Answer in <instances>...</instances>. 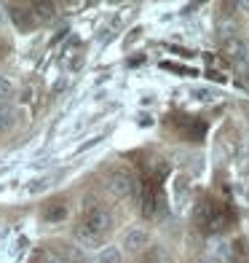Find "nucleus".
I'll return each instance as SVG.
<instances>
[{"instance_id": "obj_1", "label": "nucleus", "mask_w": 249, "mask_h": 263, "mask_svg": "<svg viewBox=\"0 0 249 263\" xmlns=\"http://www.w3.org/2000/svg\"><path fill=\"white\" fill-rule=\"evenodd\" d=\"M80 226H83L86 231L97 234L99 239H105V234L113 229V215H110L108 210H102V207H94V210H89L86 215H83Z\"/></svg>"}, {"instance_id": "obj_2", "label": "nucleus", "mask_w": 249, "mask_h": 263, "mask_svg": "<svg viewBox=\"0 0 249 263\" xmlns=\"http://www.w3.org/2000/svg\"><path fill=\"white\" fill-rule=\"evenodd\" d=\"M137 188V183H134V177L129 175V172H113L110 177H108V194L113 196V199H126L132 191Z\"/></svg>"}, {"instance_id": "obj_3", "label": "nucleus", "mask_w": 249, "mask_h": 263, "mask_svg": "<svg viewBox=\"0 0 249 263\" xmlns=\"http://www.w3.org/2000/svg\"><path fill=\"white\" fill-rule=\"evenodd\" d=\"M209 255L215 263H233L236 260V250L228 239H212L209 242Z\"/></svg>"}, {"instance_id": "obj_4", "label": "nucleus", "mask_w": 249, "mask_h": 263, "mask_svg": "<svg viewBox=\"0 0 249 263\" xmlns=\"http://www.w3.org/2000/svg\"><path fill=\"white\" fill-rule=\"evenodd\" d=\"M148 242H150V236H148L145 229H129V231L123 234L121 247L126 250V253H142V250L148 247Z\"/></svg>"}, {"instance_id": "obj_5", "label": "nucleus", "mask_w": 249, "mask_h": 263, "mask_svg": "<svg viewBox=\"0 0 249 263\" xmlns=\"http://www.w3.org/2000/svg\"><path fill=\"white\" fill-rule=\"evenodd\" d=\"M11 14V22H14V27L19 30V32H32L35 30V25H38V19H35V14L32 11H27V8H19V6H14L8 11Z\"/></svg>"}, {"instance_id": "obj_6", "label": "nucleus", "mask_w": 249, "mask_h": 263, "mask_svg": "<svg viewBox=\"0 0 249 263\" xmlns=\"http://www.w3.org/2000/svg\"><path fill=\"white\" fill-rule=\"evenodd\" d=\"M19 107L11 102H0V132H11L19 124Z\"/></svg>"}, {"instance_id": "obj_7", "label": "nucleus", "mask_w": 249, "mask_h": 263, "mask_svg": "<svg viewBox=\"0 0 249 263\" xmlns=\"http://www.w3.org/2000/svg\"><path fill=\"white\" fill-rule=\"evenodd\" d=\"M73 236H75V242H78V247H83V250H97V247L102 245V239H99L97 234H91V231H86V229H83L80 223L75 226V231H73Z\"/></svg>"}, {"instance_id": "obj_8", "label": "nucleus", "mask_w": 249, "mask_h": 263, "mask_svg": "<svg viewBox=\"0 0 249 263\" xmlns=\"http://www.w3.org/2000/svg\"><path fill=\"white\" fill-rule=\"evenodd\" d=\"M188 194H191V185H188V180L180 175L174 180V204H177V210H185L188 207Z\"/></svg>"}, {"instance_id": "obj_9", "label": "nucleus", "mask_w": 249, "mask_h": 263, "mask_svg": "<svg viewBox=\"0 0 249 263\" xmlns=\"http://www.w3.org/2000/svg\"><path fill=\"white\" fill-rule=\"evenodd\" d=\"M97 263H123V253L118 247L108 245V247H99L97 253Z\"/></svg>"}, {"instance_id": "obj_10", "label": "nucleus", "mask_w": 249, "mask_h": 263, "mask_svg": "<svg viewBox=\"0 0 249 263\" xmlns=\"http://www.w3.org/2000/svg\"><path fill=\"white\" fill-rule=\"evenodd\" d=\"M30 8H32L35 19H40V22H51L56 16V6L54 3H32Z\"/></svg>"}, {"instance_id": "obj_11", "label": "nucleus", "mask_w": 249, "mask_h": 263, "mask_svg": "<svg viewBox=\"0 0 249 263\" xmlns=\"http://www.w3.org/2000/svg\"><path fill=\"white\" fill-rule=\"evenodd\" d=\"M65 215H67V207L62 204V201H54V207H49L43 212V220L56 223V220H65Z\"/></svg>"}, {"instance_id": "obj_12", "label": "nucleus", "mask_w": 249, "mask_h": 263, "mask_svg": "<svg viewBox=\"0 0 249 263\" xmlns=\"http://www.w3.org/2000/svg\"><path fill=\"white\" fill-rule=\"evenodd\" d=\"M14 94H16L14 81L6 78V76H0V102H11V100H14Z\"/></svg>"}, {"instance_id": "obj_13", "label": "nucleus", "mask_w": 249, "mask_h": 263, "mask_svg": "<svg viewBox=\"0 0 249 263\" xmlns=\"http://www.w3.org/2000/svg\"><path fill=\"white\" fill-rule=\"evenodd\" d=\"M49 185H51V177H38V180H32L30 185H25V194L35 196V194H40V191H46Z\"/></svg>"}, {"instance_id": "obj_14", "label": "nucleus", "mask_w": 249, "mask_h": 263, "mask_svg": "<svg viewBox=\"0 0 249 263\" xmlns=\"http://www.w3.org/2000/svg\"><path fill=\"white\" fill-rule=\"evenodd\" d=\"M40 263H67V260L59 253V247H46L43 255H40Z\"/></svg>"}, {"instance_id": "obj_15", "label": "nucleus", "mask_w": 249, "mask_h": 263, "mask_svg": "<svg viewBox=\"0 0 249 263\" xmlns=\"http://www.w3.org/2000/svg\"><path fill=\"white\" fill-rule=\"evenodd\" d=\"M193 97L201 100V102H212V100H217L220 94L212 91V89H204V86H196V89H193Z\"/></svg>"}, {"instance_id": "obj_16", "label": "nucleus", "mask_w": 249, "mask_h": 263, "mask_svg": "<svg viewBox=\"0 0 249 263\" xmlns=\"http://www.w3.org/2000/svg\"><path fill=\"white\" fill-rule=\"evenodd\" d=\"M99 140H102V137H91L89 142H83V145H80L75 153H83V151H89V148H94V145H99Z\"/></svg>"}, {"instance_id": "obj_17", "label": "nucleus", "mask_w": 249, "mask_h": 263, "mask_svg": "<svg viewBox=\"0 0 249 263\" xmlns=\"http://www.w3.org/2000/svg\"><path fill=\"white\" fill-rule=\"evenodd\" d=\"M0 51H3V43H0Z\"/></svg>"}, {"instance_id": "obj_18", "label": "nucleus", "mask_w": 249, "mask_h": 263, "mask_svg": "<svg viewBox=\"0 0 249 263\" xmlns=\"http://www.w3.org/2000/svg\"><path fill=\"white\" fill-rule=\"evenodd\" d=\"M0 191H3V188H0Z\"/></svg>"}]
</instances>
